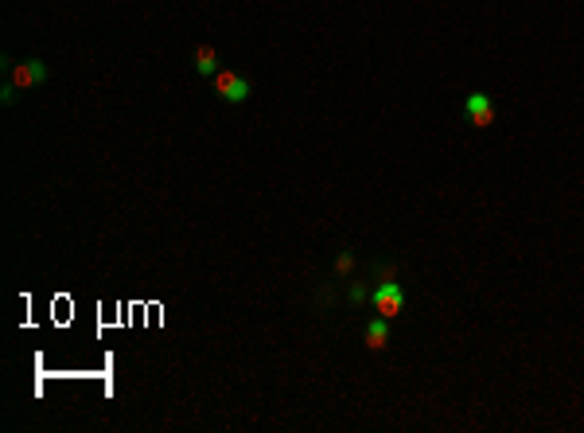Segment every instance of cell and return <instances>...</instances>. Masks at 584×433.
I'll return each instance as SVG.
<instances>
[{
  "label": "cell",
  "instance_id": "cell-1",
  "mask_svg": "<svg viewBox=\"0 0 584 433\" xmlns=\"http://www.w3.org/2000/svg\"><path fill=\"white\" fill-rule=\"evenodd\" d=\"M370 305H374V313L386 316V320H394V316L401 313L405 308V289L397 285V277H386V281L370 293Z\"/></svg>",
  "mask_w": 584,
  "mask_h": 433
},
{
  "label": "cell",
  "instance_id": "cell-2",
  "mask_svg": "<svg viewBox=\"0 0 584 433\" xmlns=\"http://www.w3.org/2000/svg\"><path fill=\"white\" fill-rule=\"evenodd\" d=\"M214 94L222 98V102L238 106V102L249 98V79H241L238 71H218L214 74Z\"/></svg>",
  "mask_w": 584,
  "mask_h": 433
},
{
  "label": "cell",
  "instance_id": "cell-3",
  "mask_svg": "<svg viewBox=\"0 0 584 433\" xmlns=\"http://www.w3.org/2000/svg\"><path fill=\"white\" fill-rule=\"evenodd\" d=\"M464 113L475 129L495 125V102H491V94H483V90H471V94L464 98Z\"/></svg>",
  "mask_w": 584,
  "mask_h": 433
},
{
  "label": "cell",
  "instance_id": "cell-4",
  "mask_svg": "<svg viewBox=\"0 0 584 433\" xmlns=\"http://www.w3.org/2000/svg\"><path fill=\"white\" fill-rule=\"evenodd\" d=\"M12 82L20 90H31V86H39V82H47V63H43V59H23V63H16L12 67Z\"/></svg>",
  "mask_w": 584,
  "mask_h": 433
},
{
  "label": "cell",
  "instance_id": "cell-5",
  "mask_svg": "<svg viewBox=\"0 0 584 433\" xmlns=\"http://www.w3.org/2000/svg\"><path fill=\"white\" fill-rule=\"evenodd\" d=\"M362 339H366V347H370V352H382V347L389 344V320H386V316H374V320H366Z\"/></svg>",
  "mask_w": 584,
  "mask_h": 433
},
{
  "label": "cell",
  "instance_id": "cell-6",
  "mask_svg": "<svg viewBox=\"0 0 584 433\" xmlns=\"http://www.w3.org/2000/svg\"><path fill=\"white\" fill-rule=\"evenodd\" d=\"M195 71H199L202 79L218 74V55H214V47H207V43H202V47L195 51Z\"/></svg>",
  "mask_w": 584,
  "mask_h": 433
},
{
  "label": "cell",
  "instance_id": "cell-7",
  "mask_svg": "<svg viewBox=\"0 0 584 433\" xmlns=\"http://www.w3.org/2000/svg\"><path fill=\"white\" fill-rule=\"evenodd\" d=\"M350 269H355V254H350V250H343L339 258H335V277H347Z\"/></svg>",
  "mask_w": 584,
  "mask_h": 433
},
{
  "label": "cell",
  "instance_id": "cell-8",
  "mask_svg": "<svg viewBox=\"0 0 584 433\" xmlns=\"http://www.w3.org/2000/svg\"><path fill=\"white\" fill-rule=\"evenodd\" d=\"M347 300H350V305H362V300H366V285H362V281H350Z\"/></svg>",
  "mask_w": 584,
  "mask_h": 433
},
{
  "label": "cell",
  "instance_id": "cell-9",
  "mask_svg": "<svg viewBox=\"0 0 584 433\" xmlns=\"http://www.w3.org/2000/svg\"><path fill=\"white\" fill-rule=\"evenodd\" d=\"M16 98H20V86H16V82H4V90H0V102H4V106H12Z\"/></svg>",
  "mask_w": 584,
  "mask_h": 433
}]
</instances>
